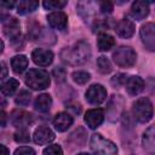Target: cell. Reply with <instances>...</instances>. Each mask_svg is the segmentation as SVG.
<instances>
[{"label": "cell", "mask_w": 155, "mask_h": 155, "mask_svg": "<svg viewBox=\"0 0 155 155\" xmlns=\"http://www.w3.org/2000/svg\"><path fill=\"white\" fill-rule=\"evenodd\" d=\"M42 5H44V7L46 10H61V8H63L67 5V1H61V0L53 1V0H48V1H44Z\"/></svg>", "instance_id": "obj_29"}, {"label": "cell", "mask_w": 155, "mask_h": 155, "mask_svg": "<svg viewBox=\"0 0 155 155\" xmlns=\"http://www.w3.org/2000/svg\"><path fill=\"white\" fill-rule=\"evenodd\" d=\"M115 45V39L107 34V33H101L98 35V39H97V46H98V50L99 51H109L110 48H113Z\"/></svg>", "instance_id": "obj_20"}, {"label": "cell", "mask_w": 155, "mask_h": 155, "mask_svg": "<svg viewBox=\"0 0 155 155\" xmlns=\"http://www.w3.org/2000/svg\"><path fill=\"white\" fill-rule=\"evenodd\" d=\"M11 67L16 74H22L28 67V58L24 54L15 56L11 59Z\"/></svg>", "instance_id": "obj_22"}, {"label": "cell", "mask_w": 155, "mask_h": 155, "mask_svg": "<svg viewBox=\"0 0 155 155\" xmlns=\"http://www.w3.org/2000/svg\"><path fill=\"white\" fill-rule=\"evenodd\" d=\"M122 105H124V99L121 98V96H113V98L109 102V107L107 109L110 121L116 120L121 115Z\"/></svg>", "instance_id": "obj_16"}, {"label": "cell", "mask_w": 155, "mask_h": 155, "mask_svg": "<svg viewBox=\"0 0 155 155\" xmlns=\"http://www.w3.org/2000/svg\"><path fill=\"white\" fill-rule=\"evenodd\" d=\"M39 7V2L38 1H33V0H22L17 4V12L19 15H27V13H31L34 12L36 8Z\"/></svg>", "instance_id": "obj_23"}, {"label": "cell", "mask_w": 155, "mask_h": 155, "mask_svg": "<svg viewBox=\"0 0 155 155\" xmlns=\"http://www.w3.org/2000/svg\"><path fill=\"white\" fill-rule=\"evenodd\" d=\"M51 104H52L51 96L46 94V93H42V94L36 97V99L34 102V108L40 113H45L51 108Z\"/></svg>", "instance_id": "obj_21"}, {"label": "cell", "mask_w": 155, "mask_h": 155, "mask_svg": "<svg viewBox=\"0 0 155 155\" xmlns=\"http://www.w3.org/2000/svg\"><path fill=\"white\" fill-rule=\"evenodd\" d=\"M116 34L121 38H125V39H128L131 38L133 34H134V30H136V25L132 21L127 19V18H124V19H120L116 24H115V29Z\"/></svg>", "instance_id": "obj_12"}, {"label": "cell", "mask_w": 155, "mask_h": 155, "mask_svg": "<svg viewBox=\"0 0 155 155\" xmlns=\"http://www.w3.org/2000/svg\"><path fill=\"white\" fill-rule=\"evenodd\" d=\"M18 87H19V82L16 79H8L1 85V93L4 96H12Z\"/></svg>", "instance_id": "obj_24"}, {"label": "cell", "mask_w": 155, "mask_h": 155, "mask_svg": "<svg viewBox=\"0 0 155 155\" xmlns=\"http://www.w3.org/2000/svg\"><path fill=\"white\" fill-rule=\"evenodd\" d=\"M113 59L119 67L130 68L136 63L137 54L133 48L128 46H120L113 52Z\"/></svg>", "instance_id": "obj_5"}, {"label": "cell", "mask_w": 155, "mask_h": 155, "mask_svg": "<svg viewBox=\"0 0 155 155\" xmlns=\"http://www.w3.org/2000/svg\"><path fill=\"white\" fill-rule=\"evenodd\" d=\"M71 78H73V80H74L76 84L84 85V84H86V82L91 79V75H90L87 71L78 70V71H74V73L71 74Z\"/></svg>", "instance_id": "obj_26"}, {"label": "cell", "mask_w": 155, "mask_h": 155, "mask_svg": "<svg viewBox=\"0 0 155 155\" xmlns=\"http://www.w3.org/2000/svg\"><path fill=\"white\" fill-rule=\"evenodd\" d=\"M149 13V4L147 1H134L131 6V16L137 19L142 21Z\"/></svg>", "instance_id": "obj_18"}, {"label": "cell", "mask_w": 155, "mask_h": 155, "mask_svg": "<svg viewBox=\"0 0 155 155\" xmlns=\"http://www.w3.org/2000/svg\"><path fill=\"white\" fill-rule=\"evenodd\" d=\"M15 140L17 143H28L30 140L29 131L27 128H19V131L15 133Z\"/></svg>", "instance_id": "obj_28"}, {"label": "cell", "mask_w": 155, "mask_h": 155, "mask_svg": "<svg viewBox=\"0 0 155 155\" xmlns=\"http://www.w3.org/2000/svg\"><path fill=\"white\" fill-rule=\"evenodd\" d=\"M53 139H54V133L47 126H40L34 132V142L39 145L47 144V143L52 142Z\"/></svg>", "instance_id": "obj_13"}, {"label": "cell", "mask_w": 155, "mask_h": 155, "mask_svg": "<svg viewBox=\"0 0 155 155\" xmlns=\"http://www.w3.org/2000/svg\"><path fill=\"white\" fill-rule=\"evenodd\" d=\"M0 149H1V155H8V154H10L8 149H7L4 144H0Z\"/></svg>", "instance_id": "obj_37"}, {"label": "cell", "mask_w": 155, "mask_h": 155, "mask_svg": "<svg viewBox=\"0 0 155 155\" xmlns=\"http://www.w3.org/2000/svg\"><path fill=\"white\" fill-rule=\"evenodd\" d=\"M98 7L102 13H110L113 11V4L110 1H101L98 2Z\"/></svg>", "instance_id": "obj_33"}, {"label": "cell", "mask_w": 155, "mask_h": 155, "mask_svg": "<svg viewBox=\"0 0 155 155\" xmlns=\"http://www.w3.org/2000/svg\"><path fill=\"white\" fill-rule=\"evenodd\" d=\"M47 22H48L51 28L62 31L68 25V16L64 12H62V11L52 12V13H50L47 16Z\"/></svg>", "instance_id": "obj_10"}, {"label": "cell", "mask_w": 155, "mask_h": 155, "mask_svg": "<svg viewBox=\"0 0 155 155\" xmlns=\"http://www.w3.org/2000/svg\"><path fill=\"white\" fill-rule=\"evenodd\" d=\"M44 155H63V150L58 144H52L45 148Z\"/></svg>", "instance_id": "obj_30"}, {"label": "cell", "mask_w": 155, "mask_h": 155, "mask_svg": "<svg viewBox=\"0 0 155 155\" xmlns=\"http://www.w3.org/2000/svg\"><path fill=\"white\" fill-rule=\"evenodd\" d=\"M15 155H35V150L30 147H21L15 150Z\"/></svg>", "instance_id": "obj_34"}, {"label": "cell", "mask_w": 155, "mask_h": 155, "mask_svg": "<svg viewBox=\"0 0 155 155\" xmlns=\"http://www.w3.org/2000/svg\"><path fill=\"white\" fill-rule=\"evenodd\" d=\"M132 113L136 120L139 122H148L153 117V104L147 97L138 98L132 107Z\"/></svg>", "instance_id": "obj_4"}, {"label": "cell", "mask_w": 155, "mask_h": 155, "mask_svg": "<svg viewBox=\"0 0 155 155\" xmlns=\"http://www.w3.org/2000/svg\"><path fill=\"white\" fill-rule=\"evenodd\" d=\"M5 121H6V114H5V111L2 110V111H1V126H2V127H5V125H6Z\"/></svg>", "instance_id": "obj_38"}, {"label": "cell", "mask_w": 155, "mask_h": 155, "mask_svg": "<svg viewBox=\"0 0 155 155\" xmlns=\"http://www.w3.org/2000/svg\"><path fill=\"white\" fill-rule=\"evenodd\" d=\"M31 58L35 64L40 67H47L52 63L53 61V53L50 50L45 48H35L31 53Z\"/></svg>", "instance_id": "obj_11"}, {"label": "cell", "mask_w": 155, "mask_h": 155, "mask_svg": "<svg viewBox=\"0 0 155 155\" xmlns=\"http://www.w3.org/2000/svg\"><path fill=\"white\" fill-rule=\"evenodd\" d=\"M74 122V119L73 116L69 114V113H65V111H62V113H58L54 119H53V126L54 128L58 131V132H64L67 131Z\"/></svg>", "instance_id": "obj_15"}, {"label": "cell", "mask_w": 155, "mask_h": 155, "mask_svg": "<svg viewBox=\"0 0 155 155\" xmlns=\"http://www.w3.org/2000/svg\"><path fill=\"white\" fill-rule=\"evenodd\" d=\"M25 85L31 90H45L50 86V75L42 69H30L24 76Z\"/></svg>", "instance_id": "obj_2"}, {"label": "cell", "mask_w": 155, "mask_h": 155, "mask_svg": "<svg viewBox=\"0 0 155 155\" xmlns=\"http://www.w3.org/2000/svg\"><path fill=\"white\" fill-rule=\"evenodd\" d=\"M97 68L102 74H109L113 70L110 61L104 56H101L97 58Z\"/></svg>", "instance_id": "obj_25"}, {"label": "cell", "mask_w": 155, "mask_h": 155, "mask_svg": "<svg viewBox=\"0 0 155 155\" xmlns=\"http://www.w3.org/2000/svg\"><path fill=\"white\" fill-rule=\"evenodd\" d=\"M30 97H31V96H30V93H29L28 91L22 90V91L17 94V97L15 98V102H16L17 105L25 107V105L29 104V102H30Z\"/></svg>", "instance_id": "obj_27"}, {"label": "cell", "mask_w": 155, "mask_h": 155, "mask_svg": "<svg viewBox=\"0 0 155 155\" xmlns=\"http://www.w3.org/2000/svg\"><path fill=\"white\" fill-rule=\"evenodd\" d=\"M52 74H53V78L56 79L57 82H62L65 79V70L63 68H54Z\"/></svg>", "instance_id": "obj_32"}, {"label": "cell", "mask_w": 155, "mask_h": 155, "mask_svg": "<svg viewBox=\"0 0 155 155\" xmlns=\"http://www.w3.org/2000/svg\"><path fill=\"white\" fill-rule=\"evenodd\" d=\"M0 5H1L2 7H6V8L10 10V8H12V7L15 6V2H13V1H7V2H6V1H2Z\"/></svg>", "instance_id": "obj_35"}, {"label": "cell", "mask_w": 155, "mask_h": 155, "mask_svg": "<svg viewBox=\"0 0 155 155\" xmlns=\"http://www.w3.org/2000/svg\"><path fill=\"white\" fill-rule=\"evenodd\" d=\"M104 120V111L99 108L90 109L85 114V122L90 128H97Z\"/></svg>", "instance_id": "obj_14"}, {"label": "cell", "mask_w": 155, "mask_h": 155, "mask_svg": "<svg viewBox=\"0 0 155 155\" xmlns=\"http://www.w3.org/2000/svg\"><path fill=\"white\" fill-rule=\"evenodd\" d=\"M2 29H4V34L12 42L21 39V27H19V22L16 18H8V21L4 22Z\"/></svg>", "instance_id": "obj_8"}, {"label": "cell", "mask_w": 155, "mask_h": 155, "mask_svg": "<svg viewBox=\"0 0 155 155\" xmlns=\"http://www.w3.org/2000/svg\"><path fill=\"white\" fill-rule=\"evenodd\" d=\"M140 39L148 51H155V23H147L140 28Z\"/></svg>", "instance_id": "obj_7"}, {"label": "cell", "mask_w": 155, "mask_h": 155, "mask_svg": "<svg viewBox=\"0 0 155 155\" xmlns=\"http://www.w3.org/2000/svg\"><path fill=\"white\" fill-rule=\"evenodd\" d=\"M85 97H86V101L90 104L99 105L107 99V90L102 85L94 84V85H91L87 88V91L85 93Z\"/></svg>", "instance_id": "obj_6"}, {"label": "cell", "mask_w": 155, "mask_h": 155, "mask_svg": "<svg viewBox=\"0 0 155 155\" xmlns=\"http://www.w3.org/2000/svg\"><path fill=\"white\" fill-rule=\"evenodd\" d=\"M91 57V47L88 42L81 40L70 47H65L61 52V58L69 65H80L87 62Z\"/></svg>", "instance_id": "obj_1"}, {"label": "cell", "mask_w": 155, "mask_h": 155, "mask_svg": "<svg viewBox=\"0 0 155 155\" xmlns=\"http://www.w3.org/2000/svg\"><path fill=\"white\" fill-rule=\"evenodd\" d=\"M126 81H127V79H126V75H125V74H116V75L111 79V84H113L115 87H119V86H121V85H125Z\"/></svg>", "instance_id": "obj_31"}, {"label": "cell", "mask_w": 155, "mask_h": 155, "mask_svg": "<svg viewBox=\"0 0 155 155\" xmlns=\"http://www.w3.org/2000/svg\"><path fill=\"white\" fill-rule=\"evenodd\" d=\"M31 120H33L31 114H29L24 110H15V111H12V114L10 116L11 124L18 128H27L30 125Z\"/></svg>", "instance_id": "obj_9"}, {"label": "cell", "mask_w": 155, "mask_h": 155, "mask_svg": "<svg viewBox=\"0 0 155 155\" xmlns=\"http://www.w3.org/2000/svg\"><path fill=\"white\" fill-rule=\"evenodd\" d=\"M1 67H2V74H1V79H5L6 78V74H7V68H6V64L2 62L1 63Z\"/></svg>", "instance_id": "obj_36"}, {"label": "cell", "mask_w": 155, "mask_h": 155, "mask_svg": "<svg viewBox=\"0 0 155 155\" xmlns=\"http://www.w3.org/2000/svg\"><path fill=\"white\" fill-rule=\"evenodd\" d=\"M78 155H91V154H88V153H80V154H78Z\"/></svg>", "instance_id": "obj_39"}, {"label": "cell", "mask_w": 155, "mask_h": 155, "mask_svg": "<svg viewBox=\"0 0 155 155\" xmlns=\"http://www.w3.org/2000/svg\"><path fill=\"white\" fill-rule=\"evenodd\" d=\"M90 147L96 155H116L117 154L116 145L111 140L102 137V134L99 133L92 134L90 140Z\"/></svg>", "instance_id": "obj_3"}, {"label": "cell", "mask_w": 155, "mask_h": 155, "mask_svg": "<svg viewBox=\"0 0 155 155\" xmlns=\"http://www.w3.org/2000/svg\"><path fill=\"white\" fill-rule=\"evenodd\" d=\"M126 86V91L128 92V94L131 96H136L138 93H140L144 88V81L140 76L137 75H132L130 78H127V81L125 84Z\"/></svg>", "instance_id": "obj_17"}, {"label": "cell", "mask_w": 155, "mask_h": 155, "mask_svg": "<svg viewBox=\"0 0 155 155\" xmlns=\"http://www.w3.org/2000/svg\"><path fill=\"white\" fill-rule=\"evenodd\" d=\"M142 142H143L144 149H145L148 153L155 155V125L150 126V127L144 132Z\"/></svg>", "instance_id": "obj_19"}]
</instances>
